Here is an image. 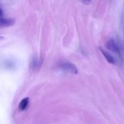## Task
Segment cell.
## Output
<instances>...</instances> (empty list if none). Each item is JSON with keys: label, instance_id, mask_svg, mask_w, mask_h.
I'll list each match as a JSON object with an SVG mask.
<instances>
[{"label": "cell", "instance_id": "6da1fadb", "mask_svg": "<svg viewBox=\"0 0 124 124\" xmlns=\"http://www.w3.org/2000/svg\"><path fill=\"white\" fill-rule=\"evenodd\" d=\"M59 67L61 70L64 71V72L73 74H77L78 73L77 67L74 64L71 62H69L61 63L59 65Z\"/></svg>", "mask_w": 124, "mask_h": 124}, {"label": "cell", "instance_id": "7a4b0ae2", "mask_svg": "<svg viewBox=\"0 0 124 124\" xmlns=\"http://www.w3.org/2000/svg\"><path fill=\"white\" fill-rule=\"evenodd\" d=\"M106 47L109 50L114 52L115 53H120V48H119V45L117 43L116 41L114 39L111 38L108 39L105 44Z\"/></svg>", "mask_w": 124, "mask_h": 124}, {"label": "cell", "instance_id": "3957f363", "mask_svg": "<svg viewBox=\"0 0 124 124\" xmlns=\"http://www.w3.org/2000/svg\"><path fill=\"white\" fill-rule=\"evenodd\" d=\"M14 19L12 18H3L0 17V27H7L15 24Z\"/></svg>", "mask_w": 124, "mask_h": 124}, {"label": "cell", "instance_id": "277c9868", "mask_svg": "<svg viewBox=\"0 0 124 124\" xmlns=\"http://www.w3.org/2000/svg\"><path fill=\"white\" fill-rule=\"evenodd\" d=\"M29 98H25L23 99L21 101L20 103L19 104V110L20 111H24L26 110L27 108L29 106Z\"/></svg>", "mask_w": 124, "mask_h": 124}, {"label": "cell", "instance_id": "5b68a950", "mask_svg": "<svg viewBox=\"0 0 124 124\" xmlns=\"http://www.w3.org/2000/svg\"><path fill=\"white\" fill-rule=\"evenodd\" d=\"M100 51L102 52V54H103V55L104 56V57L106 58V59L107 61H108V62L113 64H115V59H114V57H113L111 54H109V53H108V52H107L106 51L103 50V49H100Z\"/></svg>", "mask_w": 124, "mask_h": 124}, {"label": "cell", "instance_id": "8992f818", "mask_svg": "<svg viewBox=\"0 0 124 124\" xmlns=\"http://www.w3.org/2000/svg\"><path fill=\"white\" fill-rule=\"evenodd\" d=\"M40 64H41V62L38 59H35L33 61L32 65L33 69H38L40 67Z\"/></svg>", "mask_w": 124, "mask_h": 124}, {"label": "cell", "instance_id": "52a82bcc", "mask_svg": "<svg viewBox=\"0 0 124 124\" xmlns=\"http://www.w3.org/2000/svg\"><path fill=\"white\" fill-rule=\"evenodd\" d=\"M2 10L1 9V8H0V16L1 15H2Z\"/></svg>", "mask_w": 124, "mask_h": 124}, {"label": "cell", "instance_id": "ba28073f", "mask_svg": "<svg viewBox=\"0 0 124 124\" xmlns=\"http://www.w3.org/2000/svg\"><path fill=\"white\" fill-rule=\"evenodd\" d=\"M4 39V37H2V36H0V41L2 39Z\"/></svg>", "mask_w": 124, "mask_h": 124}, {"label": "cell", "instance_id": "9c48e42d", "mask_svg": "<svg viewBox=\"0 0 124 124\" xmlns=\"http://www.w3.org/2000/svg\"></svg>", "mask_w": 124, "mask_h": 124}]
</instances>
